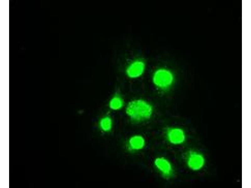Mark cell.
Masks as SVG:
<instances>
[{
    "mask_svg": "<svg viewBox=\"0 0 251 188\" xmlns=\"http://www.w3.org/2000/svg\"><path fill=\"white\" fill-rule=\"evenodd\" d=\"M146 69L147 64L144 60L141 58H136L127 65L125 70V73L130 79H137L143 76Z\"/></svg>",
    "mask_w": 251,
    "mask_h": 188,
    "instance_id": "cell-6",
    "label": "cell"
},
{
    "mask_svg": "<svg viewBox=\"0 0 251 188\" xmlns=\"http://www.w3.org/2000/svg\"><path fill=\"white\" fill-rule=\"evenodd\" d=\"M98 126L100 131L104 134L110 133L114 126L113 120L112 117L108 114L102 116L99 119Z\"/></svg>",
    "mask_w": 251,
    "mask_h": 188,
    "instance_id": "cell-8",
    "label": "cell"
},
{
    "mask_svg": "<svg viewBox=\"0 0 251 188\" xmlns=\"http://www.w3.org/2000/svg\"><path fill=\"white\" fill-rule=\"evenodd\" d=\"M163 132L164 139L171 146H181L184 144L187 140V133L181 127L174 125L167 126L164 128Z\"/></svg>",
    "mask_w": 251,
    "mask_h": 188,
    "instance_id": "cell-4",
    "label": "cell"
},
{
    "mask_svg": "<svg viewBox=\"0 0 251 188\" xmlns=\"http://www.w3.org/2000/svg\"><path fill=\"white\" fill-rule=\"evenodd\" d=\"M124 108L127 118L132 123L136 124L149 121L154 113V108L152 103L141 98L131 100L125 104Z\"/></svg>",
    "mask_w": 251,
    "mask_h": 188,
    "instance_id": "cell-1",
    "label": "cell"
},
{
    "mask_svg": "<svg viewBox=\"0 0 251 188\" xmlns=\"http://www.w3.org/2000/svg\"><path fill=\"white\" fill-rule=\"evenodd\" d=\"M125 100L119 93H115L110 98L108 103L109 108L111 110L118 111L122 109L125 105Z\"/></svg>",
    "mask_w": 251,
    "mask_h": 188,
    "instance_id": "cell-9",
    "label": "cell"
},
{
    "mask_svg": "<svg viewBox=\"0 0 251 188\" xmlns=\"http://www.w3.org/2000/svg\"><path fill=\"white\" fill-rule=\"evenodd\" d=\"M183 159L186 167L194 172L201 171L205 167L206 159L200 151L194 149L186 150L183 154Z\"/></svg>",
    "mask_w": 251,
    "mask_h": 188,
    "instance_id": "cell-3",
    "label": "cell"
},
{
    "mask_svg": "<svg viewBox=\"0 0 251 188\" xmlns=\"http://www.w3.org/2000/svg\"><path fill=\"white\" fill-rule=\"evenodd\" d=\"M147 144V140L143 135L135 133L127 138L125 141L124 147L125 150L129 153L136 154L143 151Z\"/></svg>",
    "mask_w": 251,
    "mask_h": 188,
    "instance_id": "cell-7",
    "label": "cell"
},
{
    "mask_svg": "<svg viewBox=\"0 0 251 188\" xmlns=\"http://www.w3.org/2000/svg\"><path fill=\"white\" fill-rule=\"evenodd\" d=\"M153 167L159 176L166 180H170L175 177L176 170L172 161L167 157L159 155L153 161Z\"/></svg>",
    "mask_w": 251,
    "mask_h": 188,
    "instance_id": "cell-5",
    "label": "cell"
},
{
    "mask_svg": "<svg viewBox=\"0 0 251 188\" xmlns=\"http://www.w3.org/2000/svg\"><path fill=\"white\" fill-rule=\"evenodd\" d=\"M176 80L174 71L169 68L160 66L153 71L151 81L155 88L161 93H166L174 87Z\"/></svg>",
    "mask_w": 251,
    "mask_h": 188,
    "instance_id": "cell-2",
    "label": "cell"
}]
</instances>
